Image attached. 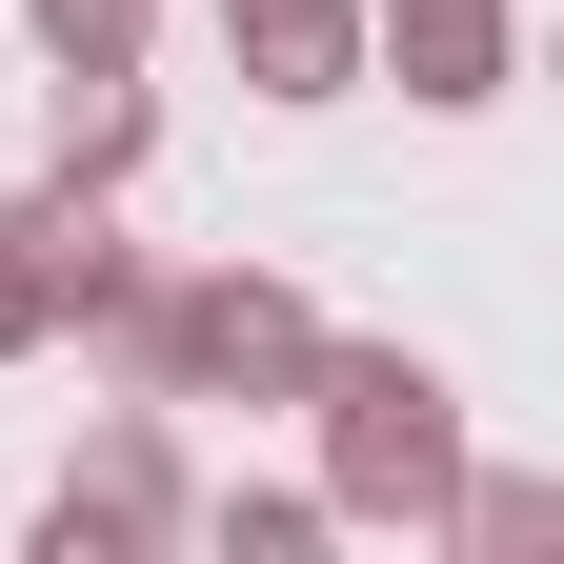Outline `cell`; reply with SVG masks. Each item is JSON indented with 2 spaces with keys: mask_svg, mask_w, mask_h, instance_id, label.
I'll list each match as a JSON object with an SVG mask.
<instances>
[{
  "mask_svg": "<svg viewBox=\"0 0 564 564\" xmlns=\"http://www.w3.org/2000/svg\"><path fill=\"white\" fill-rule=\"evenodd\" d=\"M202 383H223V403H303L323 383V323H303V282H162V403H202Z\"/></svg>",
  "mask_w": 564,
  "mask_h": 564,
  "instance_id": "7a4b0ae2",
  "label": "cell"
},
{
  "mask_svg": "<svg viewBox=\"0 0 564 564\" xmlns=\"http://www.w3.org/2000/svg\"><path fill=\"white\" fill-rule=\"evenodd\" d=\"M162 524H182V464H162V423L121 403L101 444H82V484L41 505V544H61V564H101V544H162Z\"/></svg>",
  "mask_w": 564,
  "mask_h": 564,
  "instance_id": "3957f363",
  "label": "cell"
},
{
  "mask_svg": "<svg viewBox=\"0 0 564 564\" xmlns=\"http://www.w3.org/2000/svg\"><path fill=\"white\" fill-rule=\"evenodd\" d=\"M323 524H444L464 484V403L444 364H403V343H323Z\"/></svg>",
  "mask_w": 564,
  "mask_h": 564,
  "instance_id": "6da1fadb",
  "label": "cell"
},
{
  "mask_svg": "<svg viewBox=\"0 0 564 564\" xmlns=\"http://www.w3.org/2000/svg\"><path fill=\"white\" fill-rule=\"evenodd\" d=\"M141 141H162V101H141V61H101V82H61V182H121Z\"/></svg>",
  "mask_w": 564,
  "mask_h": 564,
  "instance_id": "52a82bcc",
  "label": "cell"
},
{
  "mask_svg": "<svg viewBox=\"0 0 564 564\" xmlns=\"http://www.w3.org/2000/svg\"><path fill=\"white\" fill-rule=\"evenodd\" d=\"M41 323H61V303H41V282H21V242H0V364H21Z\"/></svg>",
  "mask_w": 564,
  "mask_h": 564,
  "instance_id": "30bf717a",
  "label": "cell"
},
{
  "mask_svg": "<svg viewBox=\"0 0 564 564\" xmlns=\"http://www.w3.org/2000/svg\"><path fill=\"white\" fill-rule=\"evenodd\" d=\"M223 41H242L262 101H343L364 82V0H223Z\"/></svg>",
  "mask_w": 564,
  "mask_h": 564,
  "instance_id": "277c9868",
  "label": "cell"
},
{
  "mask_svg": "<svg viewBox=\"0 0 564 564\" xmlns=\"http://www.w3.org/2000/svg\"><path fill=\"white\" fill-rule=\"evenodd\" d=\"M383 61H403V101L484 121L505 101V0H383Z\"/></svg>",
  "mask_w": 564,
  "mask_h": 564,
  "instance_id": "5b68a950",
  "label": "cell"
},
{
  "mask_svg": "<svg viewBox=\"0 0 564 564\" xmlns=\"http://www.w3.org/2000/svg\"><path fill=\"white\" fill-rule=\"evenodd\" d=\"M223 544H242V564H303V544H323V505H303V484H262V505H223Z\"/></svg>",
  "mask_w": 564,
  "mask_h": 564,
  "instance_id": "9c48e42d",
  "label": "cell"
},
{
  "mask_svg": "<svg viewBox=\"0 0 564 564\" xmlns=\"http://www.w3.org/2000/svg\"><path fill=\"white\" fill-rule=\"evenodd\" d=\"M21 21H41L61 82H101V61H141V21H162V0H21Z\"/></svg>",
  "mask_w": 564,
  "mask_h": 564,
  "instance_id": "ba28073f",
  "label": "cell"
},
{
  "mask_svg": "<svg viewBox=\"0 0 564 564\" xmlns=\"http://www.w3.org/2000/svg\"><path fill=\"white\" fill-rule=\"evenodd\" d=\"M0 242H21V282H41L61 323H82L101 282H121V223H101V182H41V202H21V223H0Z\"/></svg>",
  "mask_w": 564,
  "mask_h": 564,
  "instance_id": "8992f818",
  "label": "cell"
}]
</instances>
